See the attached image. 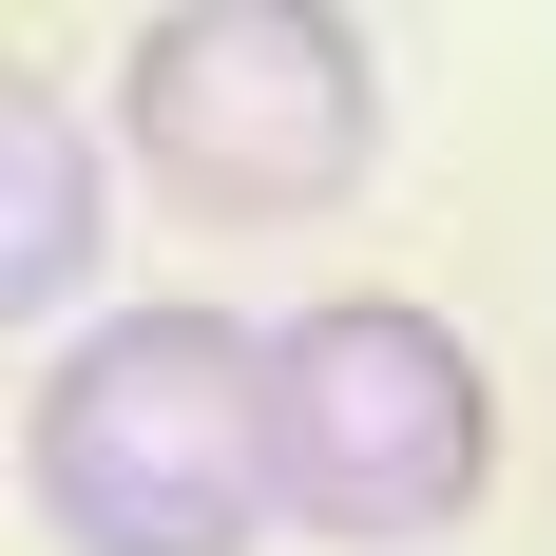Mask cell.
Instances as JSON below:
<instances>
[{"label":"cell","mask_w":556,"mask_h":556,"mask_svg":"<svg viewBox=\"0 0 556 556\" xmlns=\"http://www.w3.org/2000/svg\"><path fill=\"white\" fill-rule=\"evenodd\" d=\"M269 480H288V538H345V556H422L500 500V384L442 307L403 288H327L269 327Z\"/></svg>","instance_id":"3957f363"},{"label":"cell","mask_w":556,"mask_h":556,"mask_svg":"<svg viewBox=\"0 0 556 556\" xmlns=\"http://www.w3.org/2000/svg\"><path fill=\"white\" fill-rule=\"evenodd\" d=\"M115 135L173 212L212 230H307L384 173V58L327 0H154L115 39Z\"/></svg>","instance_id":"7a4b0ae2"},{"label":"cell","mask_w":556,"mask_h":556,"mask_svg":"<svg viewBox=\"0 0 556 556\" xmlns=\"http://www.w3.org/2000/svg\"><path fill=\"white\" fill-rule=\"evenodd\" d=\"M115 250V173L58 77H0V327H58Z\"/></svg>","instance_id":"277c9868"},{"label":"cell","mask_w":556,"mask_h":556,"mask_svg":"<svg viewBox=\"0 0 556 556\" xmlns=\"http://www.w3.org/2000/svg\"><path fill=\"white\" fill-rule=\"evenodd\" d=\"M20 480H39L58 556H250L288 518V480H269V327H230V307H97L39 365Z\"/></svg>","instance_id":"6da1fadb"}]
</instances>
